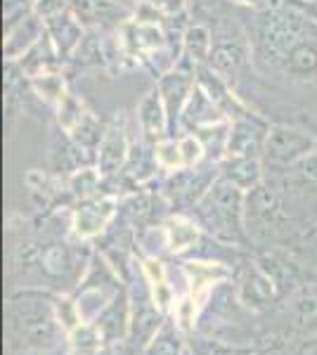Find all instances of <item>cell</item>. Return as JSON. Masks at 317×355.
<instances>
[{
    "label": "cell",
    "instance_id": "6da1fadb",
    "mask_svg": "<svg viewBox=\"0 0 317 355\" xmlns=\"http://www.w3.org/2000/svg\"><path fill=\"white\" fill-rule=\"evenodd\" d=\"M317 38V5L313 0H289L275 10L258 12L251 48L265 64L277 69L296 45Z\"/></svg>",
    "mask_w": 317,
    "mask_h": 355
},
{
    "label": "cell",
    "instance_id": "7a4b0ae2",
    "mask_svg": "<svg viewBox=\"0 0 317 355\" xmlns=\"http://www.w3.org/2000/svg\"><path fill=\"white\" fill-rule=\"evenodd\" d=\"M55 296L40 289H24L10 296V327L28 351L50 353L62 341L65 327L57 318Z\"/></svg>",
    "mask_w": 317,
    "mask_h": 355
},
{
    "label": "cell",
    "instance_id": "3957f363",
    "mask_svg": "<svg viewBox=\"0 0 317 355\" xmlns=\"http://www.w3.org/2000/svg\"><path fill=\"white\" fill-rule=\"evenodd\" d=\"M244 204L246 192L218 175L209 192L194 206V218L201 225V230L211 234L216 242L244 246L251 239L244 223Z\"/></svg>",
    "mask_w": 317,
    "mask_h": 355
},
{
    "label": "cell",
    "instance_id": "277c9868",
    "mask_svg": "<svg viewBox=\"0 0 317 355\" xmlns=\"http://www.w3.org/2000/svg\"><path fill=\"white\" fill-rule=\"evenodd\" d=\"M244 223L251 239H275L284 232V225H289V216L284 214L280 194L261 182L246 192Z\"/></svg>",
    "mask_w": 317,
    "mask_h": 355
},
{
    "label": "cell",
    "instance_id": "5b68a950",
    "mask_svg": "<svg viewBox=\"0 0 317 355\" xmlns=\"http://www.w3.org/2000/svg\"><path fill=\"white\" fill-rule=\"evenodd\" d=\"M317 150V137L293 125L273 123L265 140L263 162L275 168H291Z\"/></svg>",
    "mask_w": 317,
    "mask_h": 355
},
{
    "label": "cell",
    "instance_id": "8992f818",
    "mask_svg": "<svg viewBox=\"0 0 317 355\" xmlns=\"http://www.w3.org/2000/svg\"><path fill=\"white\" fill-rule=\"evenodd\" d=\"M119 218V197L112 192H100L76 204L71 211V232L80 242H88L105 234Z\"/></svg>",
    "mask_w": 317,
    "mask_h": 355
},
{
    "label": "cell",
    "instance_id": "52a82bcc",
    "mask_svg": "<svg viewBox=\"0 0 317 355\" xmlns=\"http://www.w3.org/2000/svg\"><path fill=\"white\" fill-rule=\"evenodd\" d=\"M194 85H197V67L189 60H185V57L178 62L175 69H171V71H166L164 76L157 78L161 100H164L166 112H169L171 135L180 133V116L189 95H192Z\"/></svg>",
    "mask_w": 317,
    "mask_h": 355
},
{
    "label": "cell",
    "instance_id": "ba28073f",
    "mask_svg": "<svg viewBox=\"0 0 317 355\" xmlns=\"http://www.w3.org/2000/svg\"><path fill=\"white\" fill-rule=\"evenodd\" d=\"M218 173H221V164H216V162H211L206 168L194 166V168L173 171V173H169V178H166L161 194H164L173 206L185 204L194 209L199 199L204 197V194L209 192V187L216 182Z\"/></svg>",
    "mask_w": 317,
    "mask_h": 355
},
{
    "label": "cell",
    "instance_id": "9c48e42d",
    "mask_svg": "<svg viewBox=\"0 0 317 355\" xmlns=\"http://www.w3.org/2000/svg\"><path fill=\"white\" fill-rule=\"evenodd\" d=\"M268 130H270V123L253 112L241 119L230 121L228 154H225V159H246V157L263 159Z\"/></svg>",
    "mask_w": 317,
    "mask_h": 355
},
{
    "label": "cell",
    "instance_id": "30bf717a",
    "mask_svg": "<svg viewBox=\"0 0 317 355\" xmlns=\"http://www.w3.org/2000/svg\"><path fill=\"white\" fill-rule=\"evenodd\" d=\"M130 147H132V137L128 133V125H126L123 116L114 119V121L107 125L105 137H102L100 147H97V154H95V166L105 180L123 173L126 162H128V157H130Z\"/></svg>",
    "mask_w": 317,
    "mask_h": 355
},
{
    "label": "cell",
    "instance_id": "8fae6325",
    "mask_svg": "<svg viewBox=\"0 0 317 355\" xmlns=\"http://www.w3.org/2000/svg\"><path fill=\"white\" fill-rule=\"evenodd\" d=\"M71 10L90 31L114 33L132 19V10L119 0H71Z\"/></svg>",
    "mask_w": 317,
    "mask_h": 355
},
{
    "label": "cell",
    "instance_id": "7c38bea8",
    "mask_svg": "<svg viewBox=\"0 0 317 355\" xmlns=\"http://www.w3.org/2000/svg\"><path fill=\"white\" fill-rule=\"evenodd\" d=\"M43 38H45V19L38 17L36 12L22 17L19 21L5 26V41H3L5 62H19Z\"/></svg>",
    "mask_w": 317,
    "mask_h": 355
},
{
    "label": "cell",
    "instance_id": "4fadbf2b",
    "mask_svg": "<svg viewBox=\"0 0 317 355\" xmlns=\"http://www.w3.org/2000/svg\"><path fill=\"white\" fill-rule=\"evenodd\" d=\"M282 299L275 282L263 272V268L256 261L246 263V268L241 270L239 287H237V301L244 303L251 311H265L270 308V303Z\"/></svg>",
    "mask_w": 317,
    "mask_h": 355
},
{
    "label": "cell",
    "instance_id": "5bb4252c",
    "mask_svg": "<svg viewBox=\"0 0 317 355\" xmlns=\"http://www.w3.org/2000/svg\"><path fill=\"white\" fill-rule=\"evenodd\" d=\"M88 266H78V254L74 251V246L67 242H48L40 249V268L38 272L50 282H60V279L76 277L80 279Z\"/></svg>",
    "mask_w": 317,
    "mask_h": 355
},
{
    "label": "cell",
    "instance_id": "9a60e30c",
    "mask_svg": "<svg viewBox=\"0 0 317 355\" xmlns=\"http://www.w3.org/2000/svg\"><path fill=\"white\" fill-rule=\"evenodd\" d=\"M137 130L142 133V140L152 142V145H157L159 140L171 135L169 112H166V105L161 100L157 85L152 90H147L140 105H137Z\"/></svg>",
    "mask_w": 317,
    "mask_h": 355
},
{
    "label": "cell",
    "instance_id": "2e32d148",
    "mask_svg": "<svg viewBox=\"0 0 317 355\" xmlns=\"http://www.w3.org/2000/svg\"><path fill=\"white\" fill-rule=\"evenodd\" d=\"M85 31L88 28L80 24V19L74 15V10H65V12L53 15L45 19V33H48L50 43L55 45V50L60 53V57L67 64L71 60V55L76 53L80 41H83Z\"/></svg>",
    "mask_w": 317,
    "mask_h": 355
},
{
    "label": "cell",
    "instance_id": "e0dca14e",
    "mask_svg": "<svg viewBox=\"0 0 317 355\" xmlns=\"http://www.w3.org/2000/svg\"><path fill=\"white\" fill-rule=\"evenodd\" d=\"M253 53L251 41H244V38H230V36H221L216 38L209 57V64L216 73H221L223 78H232L244 69V64L249 62V57Z\"/></svg>",
    "mask_w": 317,
    "mask_h": 355
},
{
    "label": "cell",
    "instance_id": "ac0fdd59",
    "mask_svg": "<svg viewBox=\"0 0 317 355\" xmlns=\"http://www.w3.org/2000/svg\"><path fill=\"white\" fill-rule=\"evenodd\" d=\"M182 272L187 277L189 284V296L199 303V308H204V301L211 296V291L218 284L228 282L232 277V272L223 266V263H209V261H187L182 263Z\"/></svg>",
    "mask_w": 317,
    "mask_h": 355
},
{
    "label": "cell",
    "instance_id": "d6986e66",
    "mask_svg": "<svg viewBox=\"0 0 317 355\" xmlns=\"http://www.w3.org/2000/svg\"><path fill=\"white\" fill-rule=\"evenodd\" d=\"M228 121L225 114L218 110V105L211 100V95L197 83L189 95L185 110L180 116V133H197L201 128H209V125Z\"/></svg>",
    "mask_w": 317,
    "mask_h": 355
},
{
    "label": "cell",
    "instance_id": "ffe728a7",
    "mask_svg": "<svg viewBox=\"0 0 317 355\" xmlns=\"http://www.w3.org/2000/svg\"><path fill=\"white\" fill-rule=\"evenodd\" d=\"M253 261H256L258 266L263 268V272L275 282L280 296H286L301 287L303 272L291 259H284L277 251H261V254H256Z\"/></svg>",
    "mask_w": 317,
    "mask_h": 355
},
{
    "label": "cell",
    "instance_id": "44dd1931",
    "mask_svg": "<svg viewBox=\"0 0 317 355\" xmlns=\"http://www.w3.org/2000/svg\"><path fill=\"white\" fill-rule=\"evenodd\" d=\"M95 324L100 327L102 336L109 346L121 343L128 339L130 334V301H128V291H121V294L105 308V313L95 320Z\"/></svg>",
    "mask_w": 317,
    "mask_h": 355
},
{
    "label": "cell",
    "instance_id": "7402d4cb",
    "mask_svg": "<svg viewBox=\"0 0 317 355\" xmlns=\"http://www.w3.org/2000/svg\"><path fill=\"white\" fill-rule=\"evenodd\" d=\"M277 71L298 83L317 81V38L296 45V48L282 60Z\"/></svg>",
    "mask_w": 317,
    "mask_h": 355
},
{
    "label": "cell",
    "instance_id": "603a6c76",
    "mask_svg": "<svg viewBox=\"0 0 317 355\" xmlns=\"http://www.w3.org/2000/svg\"><path fill=\"white\" fill-rule=\"evenodd\" d=\"M17 64H19V69L24 71L26 78H36V76H43V73L65 71L67 62L62 60L60 53L55 50V45L50 43L48 33H45L43 41H40L33 50H28Z\"/></svg>",
    "mask_w": 317,
    "mask_h": 355
},
{
    "label": "cell",
    "instance_id": "cb8c5ba5",
    "mask_svg": "<svg viewBox=\"0 0 317 355\" xmlns=\"http://www.w3.org/2000/svg\"><path fill=\"white\" fill-rule=\"evenodd\" d=\"M221 178L237 185L239 190L251 192L263 182V159L246 157V159H223L221 162Z\"/></svg>",
    "mask_w": 317,
    "mask_h": 355
},
{
    "label": "cell",
    "instance_id": "d4e9b609",
    "mask_svg": "<svg viewBox=\"0 0 317 355\" xmlns=\"http://www.w3.org/2000/svg\"><path fill=\"white\" fill-rule=\"evenodd\" d=\"M166 237H169V254H182V251L192 249L201 239V225L197 218H189L185 214H173L164 220Z\"/></svg>",
    "mask_w": 317,
    "mask_h": 355
},
{
    "label": "cell",
    "instance_id": "484cf974",
    "mask_svg": "<svg viewBox=\"0 0 317 355\" xmlns=\"http://www.w3.org/2000/svg\"><path fill=\"white\" fill-rule=\"evenodd\" d=\"M109 60V45H107V33L105 31H85L83 41L76 48V53L71 55L69 64L76 69H93V67H105Z\"/></svg>",
    "mask_w": 317,
    "mask_h": 355
},
{
    "label": "cell",
    "instance_id": "4316f807",
    "mask_svg": "<svg viewBox=\"0 0 317 355\" xmlns=\"http://www.w3.org/2000/svg\"><path fill=\"white\" fill-rule=\"evenodd\" d=\"M213 33L204 24H189L182 36V57L192 62L194 67L209 64V57L213 50Z\"/></svg>",
    "mask_w": 317,
    "mask_h": 355
},
{
    "label": "cell",
    "instance_id": "83f0119b",
    "mask_svg": "<svg viewBox=\"0 0 317 355\" xmlns=\"http://www.w3.org/2000/svg\"><path fill=\"white\" fill-rule=\"evenodd\" d=\"M28 93L33 97H38L43 105L57 110V105H60V102L65 100V95L69 93L65 71H53V73H43V76H36V78H28Z\"/></svg>",
    "mask_w": 317,
    "mask_h": 355
},
{
    "label": "cell",
    "instance_id": "f1b7e54d",
    "mask_svg": "<svg viewBox=\"0 0 317 355\" xmlns=\"http://www.w3.org/2000/svg\"><path fill=\"white\" fill-rule=\"evenodd\" d=\"M109 346L95 322H80L69 331V353H95Z\"/></svg>",
    "mask_w": 317,
    "mask_h": 355
},
{
    "label": "cell",
    "instance_id": "f546056e",
    "mask_svg": "<svg viewBox=\"0 0 317 355\" xmlns=\"http://www.w3.org/2000/svg\"><path fill=\"white\" fill-rule=\"evenodd\" d=\"M102 173L97 171V166H83L76 173L69 175V192L76 202H83V199H90L95 194H100L102 190Z\"/></svg>",
    "mask_w": 317,
    "mask_h": 355
},
{
    "label": "cell",
    "instance_id": "4dcf8cb0",
    "mask_svg": "<svg viewBox=\"0 0 317 355\" xmlns=\"http://www.w3.org/2000/svg\"><path fill=\"white\" fill-rule=\"evenodd\" d=\"M90 114L88 110V105H85L83 100L76 95V93H69L65 95V100L57 105V110H55V119H57V128H62L65 133H71L76 125L83 121L85 116Z\"/></svg>",
    "mask_w": 317,
    "mask_h": 355
},
{
    "label": "cell",
    "instance_id": "1f68e13d",
    "mask_svg": "<svg viewBox=\"0 0 317 355\" xmlns=\"http://www.w3.org/2000/svg\"><path fill=\"white\" fill-rule=\"evenodd\" d=\"M142 355H185L182 341H180V336H178V327L164 322V327H161L157 331V336L147 343Z\"/></svg>",
    "mask_w": 317,
    "mask_h": 355
},
{
    "label": "cell",
    "instance_id": "d6a6232c",
    "mask_svg": "<svg viewBox=\"0 0 317 355\" xmlns=\"http://www.w3.org/2000/svg\"><path fill=\"white\" fill-rule=\"evenodd\" d=\"M154 157H157V164L164 173H173V171L185 168V166H182L178 135H169V137H164V140H159L157 145H154Z\"/></svg>",
    "mask_w": 317,
    "mask_h": 355
},
{
    "label": "cell",
    "instance_id": "836d02e7",
    "mask_svg": "<svg viewBox=\"0 0 317 355\" xmlns=\"http://www.w3.org/2000/svg\"><path fill=\"white\" fill-rule=\"evenodd\" d=\"M296 327L301 329H317V294L315 291H303L293 299L291 306Z\"/></svg>",
    "mask_w": 317,
    "mask_h": 355
},
{
    "label": "cell",
    "instance_id": "e575fe53",
    "mask_svg": "<svg viewBox=\"0 0 317 355\" xmlns=\"http://www.w3.org/2000/svg\"><path fill=\"white\" fill-rule=\"evenodd\" d=\"M40 249L43 244L36 239H22L15 249V268L19 275H31L38 272L40 268Z\"/></svg>",
    "mask_w": 317,
    "mask_h": 355
},
{
    "label": "cell",
    "instance_id": "d590c367",
    "mask_svg": "<svg viewBox=\"0 0 317 355\" xmlns=\"http://www.w3.org/2000/svg\"><path fill=\"white\" fill-rule=\"evenodd\" d=\"M187 348L194 355H253L251 351H241L237 346H230L218 339H204V336H194L187 341Z\"/></svg>",
    "mask_w": 317,
    "mask_h": 355
},
{
    "label": "cell",
    "instance_id": "8d00e7d4",
    "mask_svg": "<svg viewBox=\"0 0 317 355\" xmlns=\"http://www.w3.org/2000/svg\"><path fill=\"white\" fill-rule=\"evenodd\" d=\"M178 142H180L182 166H185V168L201 166V162L206 159V147H204V142L199 140V135L197 133H182V135H178Z\"/></svg>",
    "mask_w": 317,
    "mask_h": 355
},
{
    "label": "cell",
    "instance_id": "74e56055",
    "mask_svg": "<svg viewBox=\"0 0 317 355\" xmlns=\"http://www.w3.org/2000/svg\"><path fill=\"white\" fill-rule=\"evenodd\" d=\"M201 311L199 303L192 299V296H182L180 301L175 303V327L180 331H192L194 324H197V313Z\"/></svg>",
    "mask_w": 317,
    "mask_h": 355
},
{
    "label": "cell",
    "instance_id": "f35d334b",
    "mask_svg": "<svg viewBox=\"0 0 317 355\" xmlns=\"http://www.w3.org/2000/svg\"><path fill=\"white\" fill-rule=\"evenodd\" d=\"M291 168H293V173H296V178L303 182V185L317 187V150L313 154H308L305 159H301L296 166H291Z\"/></svg>",
    "mask_w": 317,
    "mask_h": 355
},
{
    "label": "cell",
    "instance_id": "ab89813d",
    "mask_svg": "<svg viewBox=\"0 0 317 355\" xmlns=\"http://www.w3.org/2000/svg\"><path fill=\"white\" fill-rule=\"evenodd\" d=\"M36 0H5V26L19 21L22 17L33 12Z\"/></svg>",
    "mask_w": 317,
    "mask_h": 355
},
{
    "label": "cell",
    "instance_id": "60d3db41",
    "mask_svg": "<svg viewBox=\"0 0 317 355\" xmlns=\"http://www.w3.org/2000/svg\"><path fill=\"white\" fill-rule=\"evenodd\" d=\"M65 10H71V0H36V5H33V12L43 19L65 12Z\"/></svg>",
    "mask_w": 317,
    "mask_h": 355
},
{
    "label": "cell",
    "instance_id": "b9f144b4",
    "mask_svg": "<svg viewBox=\"0 0 317 355\" xmlns=\"http://www.w3.org/2000/svg\"><path fill=\"white\" fill-rule=\"evenodd\" d=\"M152 8H157L164 17H175L187 12V0H145Z\"/></svg>",
    "mask_w": 317,
    "mask_h": 355
},
{
    "label": "cell",
    "instance_id": "7bdbcfd3",
    "mask_svg": "<svg viewBox=\"0 0 317 355\" xmlns=\"http://www.w3.org/2000/svg\"><path fill=\"white\" fill-rule=\"evenodd\" d=\"M256 355H289V353H286L284 346H265Z\"/></svg>",
    "mask_w": 317,
    "mask_h": 355
},
{
    "label": "cell",
    "instance_id": "ee69618b",
    "mask_svg": "<svg viewBox=\"0 0 317 355\" xmlns=\"http://www.w3.org/2000/svg\"><path fill=\"white\" fill-rule=\"evenodd\" d=\"M69 355H117V346H105L95 353H69Z\"/></svg>",
    "mask_w": 317,
    "mask_h": 355
}]
</instances>
